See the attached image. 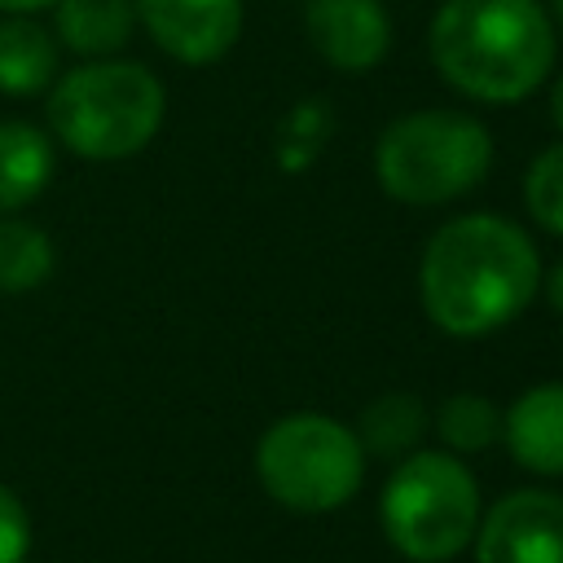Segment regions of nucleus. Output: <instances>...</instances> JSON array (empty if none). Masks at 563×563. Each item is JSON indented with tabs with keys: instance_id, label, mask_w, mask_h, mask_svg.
<instances>
[{
	"instance_id": "obj_1",
	"label": "nucleus",
	"mask_w": 563,
	"mask_h": 563,
	"mask_svg": "<svg viewBox=\"0 0 563 563\" xmlns=\"http://www.w3.org/2000/svg\"><path fill=\"white\" fill-rule=\"evenodd\" d=\"M537 246L515 220L493 211H471L440 224L418 268L427 317L457 339H479L515 321L537 295Z\"/></svg>"
},
{
	"instance_id": "obj_2",
	"label": "nucleus",
	"mask_w": 563,
	"mask_h": 563,
	"mask_svg": "<svg viewBox=\"0 0 563 563\" xmlns=\"http://www.w3.org/2000/svg\"><path fill=\"white\" fill-rule=\"evenodd\" d=\"M431 62L475 101H523L554 66V18L537 0H444L431 22Z\"/></svg>"
},
{
	"instance_id": "obj_3",
	"label": "nucleus",
	"mask_w": 563,
	"mask_h": 563,
	"mask_svg": "<svg viewBox=\"0 0 563 563\" xmlns=\"http://www.w3.org/2000/svg\"><path fill=\"white\" fill-rule=\"evenodd\" d=\"M493 167V136L475 114L413 110L383 128L374 145V176L387 198L409 207H440L471 194Z\"/></svg>"
},
{
	"instance_id": "obj_4",
	"label": "nucleus",
	"mask_w": 563,
	"mask_h": 563,
	"mask_svg": "<svg viewBox=\"0 0 563 563\" xmlns=\"http://www.w3.org/2000/svg\"><path fill=\"white\" fill-rule=\"evenodd\" d=\"M163 84L136 62H88L70 70L53 97L48 119L66 150L110 163L145 150L163 123Z\"/></svg>"
},
{
	"instance_id": "obj_5",
	"label": "nucleus",
	"mask_w": 563,
	"mask_h": 563,
	"mask_svg": "<svg viewBox=\"0 0 563 563\" xmlns=\"http://www.w3.org/2000/svg\"><path fill=\"white\" fill-rule=\"evenodd\" d=\"M479 523V484L453 453H409L383 488V532L413 563L457 559Z\"/></svg>"
},
{
	"instance_id": "obj_6",
	"label": "nucleus",
	"mask_w": 563,
	"mask_h": 563,
	"mask_svg": "<svg viewBox=\"0 0 563 563\" xmlns=\"http://www.w3.org/2000/svg\"><path fill=\"white\" fill-rule=\"evenodd\" d=\"M255 471L273 501L299 515L339 510L365 475L361 440L325 413H290L255 444Z\"/></svg>"
},
{
	"instance_id": "obj_7",
	"label": "nucleus",
	"mask_w": 563,
	"mask_h": 563,
	"mask_svg": "<svg viewBox=\"0 0 563 563\" xmlns=\"http://www.w3.org/2000/svg\"><path fill=\"white\" fill-rule=\"evenodd\" d=\"M471 541L475 563H563V497L545 488L506 493Z\"/></svg>"
},
{
	"instance_id": "obj_8",
	"label": "nucleus",
	"mask_w": 563,
	"mask_h": 563,
	"mask_svg": "<svg viewBox=\"0 0 563 563\" xmlns=\"http://www.w3.org/2000/svg\"><path fill=\"white\" fill-rule=\"evenodd\" d=\"M136 18L185 66L220 62L242 35V0H136Z\"/></svg>"
},
{
	"instance_id": "obj_9",
	"label": "nucleus",
	"mask_w": 563,
	"mask_h": 563,
	"mask_svg": "<svg viewBox=\"0 0 563 563\" xmlns=\"http://www.w3.org/2000/svg\"><path fill=\"white\" fill-rule=\"evenodd\" d=\"M308 40L339 70H369L391 44V22L378 0H312Z\"/></svg>"
},
{
	"instance_id": "obj_10",
	"label": "nucleus",
	"mask_w": 563,
	"mask_h": 563,
	"mask_svg": "<svg viewBox=\"0 0 563 563\" xmlns=\"http://www.w3.org/2000/svg\"><path fill=\"white\" fill-rule=\"evenodd\" d=\"M501 431L519 466L537 475H563V383L528 387L506 409Z\"/></svg>"
},
{
	"instance_id": "obj_11",
	"label": "nucleus",
	"mask_w": 563,
	"mask_h": 563,
	"mask_svg": "<svg viewBox=\"0 0 563 563\" xmlns=\"http://www.w3.org/2000/svg\"><path fill=\"white\" fill-rule=\"evenodd\" d=\"M53 176V145L31 123H0V211H18L44 194Z\"/></svg>"
},
{
	"instance_id": "obj_12",
	"label": "nucleus",
	"mask_w": 563,
	"mask_h": 563,
	"mask_svg": "<svg viewBox=\"0 0 563 563\" xmlns=\"http://www.w3.org/2000/svg\"><path fill=\"white\" fill-rule=\"evenodd\" d=\"M57 48L53 35L31 18H0V92L35 97L53 84Z\"/></svg>"
},
{
	"instance_id": "obj_13",
	"label": "nucleus",
	"mask_w": 563,
	"mask_h": 563,
	"mask_svg": "<svg viewBox=\"0 0 563 563\" xmlns=\"http://www.w3.org/2000/svg\"><path fill=\"white\" fill-rule=\"evenodd\" d=\"M136 26L132 0H57V35L84 57H106L128 44Z\"/></svg>"
},
{
	"instance_id": "obj_14",
	"label": "nucleus",
	"mask_w": 563,
	"mask_h": 563,
	"mask_svg": "<svg viewBox=\"0 0 563 563\" xmlns=\"http://www.w3.org/2000/svg\"><path fill=\"white\" fill-rule=\"evenodd\" d=\"M427 431V409L418 396L409 391H387L378 400L365 405L361 413V427H356V440L365 453L374 457H400L409 453Z\"/></svg>"
},
{
	"instance_id": "obj_15",
	"label": "nucleus",
	"mask_w": 563,
	"mask_h": 563,
	"mask_svg": "<svg viewBox=\"0 0 563 563\" xmlns=\"http://www.w3.org/2000/svg\"><path fill=\"white\" fill-rule=\"evenodd\" d=\"M53 273V242L26 220H0V290H35Z\"/></svg>"
},
{
	"instance_id": "obj_16",
	"label": "nucleus",
	"mask_w": 563,
	"mask_h": 563,
	"mask_svg": "<svg viewBox=\"0 0 563 563\" xmlns=\"http://www.w3.org/2000/svg\"><path fill=\"white\" fill-rule=\"evenodd\" d=\"M435 431H440V440H444L449 449H457V453H479V449H488V444L497 440L501 418H497L493 400H484V396H475V391H457V396H449V400L440 405Z\"/></svg>"
},
{
	"instance_id": "obj_17",
	"label": "nucleus",
	"mask_w": 563,
	"mask_h": 563,
	"mask_svg": "<svg viewBox=\"0 0 563 563\" xmlns=\"http://www.w3.org/2000/svg\"><path fill=\"white\" fill-rule=\"evenodd\" d=\"M523 202L541 229L563 233V141L532 158L523 176Z\"/></svg>"
},
{
	"instance_id": "obj_18",
	"label": "nucleus",
	"mask_w": 563,
	"mask_h": 563,
	"mask_svg": "<svg viewBox=\"0 0 563 563\" xmlns=\"http://www.w3.org/2000/svg\"><path fill=\"white\" fill-rule=\"evenodd\" d=\"M31 550V523L26 510L18 501V493H9L0 484V563H22Z\"/></svg>"
},
{
	"instance_id": "obj_19",
	"label": "nucleus",
	"mask_w": 563,
	"mask_h": 563,
	"mask_svg": "<svg viewBox=\"0 0 563 563\" xmlns=\"http://www.w3.org/2000/svg\"><path fill=\"white\" fill-rule=\"evenodd\" d=\"M48 4H57V0H0L4 13H35V9H48Z\"/></svg>"
},
{
	"instance_id": "obj_20",
	"label": "nucleus",
	"mask_w": 563,
	"mask_h": 563,
	"mask_svg": "<svg viewBox=\"0 0 563 563\" xmlns=\"http://www.w3.org/2000/svg\"><path fill=\"white\" fill-rule=\"evenodd\" d=\"M550 114H554V128L563 132V75H559V84L550 88Z\"/></svg>"
},
{
	"instance_id": "obj_21",
	"label": "nucleus",
	"mask_w": 563,
	"mask_h": 563,
	"mask_svg": "<svg viewBox=\"0 0 563 563\" xmlns=\"http://www.w3.org/2000/svg\"><path fill=\"white\" fill-rule=\"evenodd\" d=\"M545 290H550V303H554V312H563V264L550 273V286H545Z\"/></svg>"
},
{
	"instance_id": "obj_22",
	"label": "nucleus",
	"mask_w": 563,
	"mask_h": 563,
	"mask_svg": "<svg viewBox=\"0 0 563 563\" xmlns=\"http://www.w3.org/2000/svg\"><path fill=\"white\" fill-rule=\"evenodd\" d=\"M554 22L563 26V0H554Z\"/></svg>"
}]
</instances>
